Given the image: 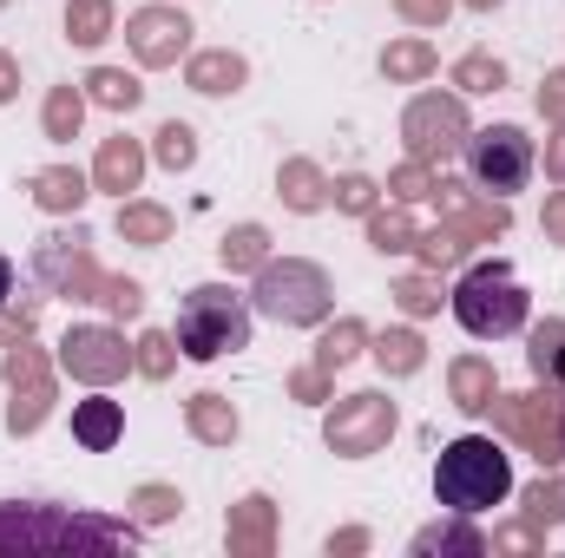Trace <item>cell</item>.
I'll use <instances>...</instances> for the list:
<instances>
[{"instance_id":"2e32d148","label":"cell","mask_w":565,"mask_h":558,"mask_svg":"<svg viewBox=\"0 0 565 558\" xmlns=\"http://www.w3.org/2000/svg\"><path fill=\"white\" fill-rule=\"evenodd\" d=\"M487 546H493V539H487L473 519H460V513H454L447 526H427V533H415V539H408V552H415V558H434V552H467V558H480Z\"/></svg>"},{"instance_id":"83f0119b","label":"cell","mask_w":565,"mask_h":558,"mask_svg":"<svg viewBox=\"0 0 565 558\" xmlns=\"http://www.w3.org/2000/svg\"><path fill=\"white\" fill-rule=\"evenodd\" d=\"M362 342H369V329H362L355 315H342V322L322 335V348H316V368H342V362H355V355H362Z\"/></svg>"},{"instance_id":"5b68a950","label":"cell","mask_w":565,"mask_h":558,"mask_svg":"<svg viewBox=\"0 0 565 558\" xmlns=\"http://www.w3.org/2000/svg\"><path fill=\"white\" fill-rule=\"evenodd\" d=\"M0 546H33V552H53V546H139V533L126 519H93V513H60V506H0Z\"/></svg>"},{"instance_id":"ab89813d","label":"cell","mask_w":565,"mask_h":558,"mask_svg":"<svg viewBox=\"0 0 565 558\" xmlns=\"http://www.w3.org/2000/svg\"><path fill=\"white\" fill-rule=\"evenodd\" d=\"M447 7H454V0H395V13H402V20H415V26H440V20H447Z\"/></svg>"},{"instance_id":"836d02e7","label":"cell","mask_w":565,"mask_h":558,"mask_svg":"<svg viewBox=\"0 0 565 558\" xmlns=\"http://www.w3.org/2000/svg\"><path fill=\"white\" fill-rule=\"evenodd\" d=\"M559 519H565V480H540V486L526 493V526L546 533V526H559Z\"/></svg>"},{"instance_id":"4316f807","label":"cell","mask_w":565,"mask_h":558,"mask_svg":"<svg viewBox=\"0 0 565 558\" xmlns=\"http://www.w3.org/2000/svg\"><path fill=\"white\" fill-rule=\"evenodd\" d=\"M217 257H224V270H257V264L270 257V237H264V224H237V230L217 244Z\"/></svg>"},{"instance_id":"bcb514c9","label":"cell","mask_w":565,"mask_h":558,"mask_svg":"<svg viewBox=\"0 0 565 558\" xmlns=\"http://www.w3.org/2000/svg\"><path fill=\"white\" fill-rule=\"evenodd\" d=\"M362 546H369V533H335L329 539V552H362Z\"/></svg>"},{"instance_id":"277c9868","label":"cell","mask_w":565,"mask_h":558,"mask_svg":"<svg viewBox=\"0 0 565 558\" xmlns=\"http://www.w3.org/2000/svg\"><path fill=\"white\" fill-rule=\"evenodd\" d=\"M250 309L282 322V329H316L335 309V282L309 257H264L257 264V289H250Z\"/></svg>"},{"instance_id":"ffe728a7","label":"cell","mask_w":565,"mask_h":558,"mask_svg":"<svg viewBox=\"0 0 565 558\" xmlns=\"http://www.w3.org/2000/svg\"><path fill=\"white\" fill-rule=\"evenodd\" d=\"M231 552H270V500L264 493H250L231 513Z\"/></svg>"},{"instance_id":"7bdbcfd3","label":"cell","mask_w":565,"mask_h":558,"mask_svg":"<svg viewBox=\"0 0 565 558\" xmlns=\"http://www.w3.org/2000/svg\"><path fill=\"white\" fill-rule=\"evenodd\" d=\"M289 388H296V395H302V401H322V368H302V375H296V382H289Z\"/></svg>"},{"instance_id":"d590c367","label":"cell","mask_w":565,"mask_h":558,"mask_svg":"<svg viewBox=\"0 0 565 558\" xmlns=\"http://www.w3.org/2000/svg\"><path fill=\"white\" fill-rule=\"evenodd\" d=\"M178 506H184V500H178L171 486H145L139 500H132V519H139V526H164Z\"/></svg>"},{"instance_id":"5bb4252c","label":"cell","mask_w":565,"mask_h":558,"mask_svg":"<svg viewBox=\"0 0 565 558\" xmlns=\"http://www.w3.org/2000/svg\"><path fill=\"white\" fill-rule=\"evenodd\" d=\"M526 368H533L540 388H553V395L565 388V322L559 315H546V322L526 335Z\"/></svg>"},{"instance_id":"f1b7e54d","label":"cell","mask_w":565,"mask_h":558,"mask_svg":"<svg viewBox=\"0 0 565 558\" xmlns=\"http://www.w3.org/2000/svg\"><path fill=\"white\" fill-rule=\"evenodd\" d=\"M434 66H440V60H434L427 40H395V46L382 53V73H388V79H427Z\"/></svg>"},{"instance_id":"d6a6232c","label":"cell","mask_w":565,"mask_h":558,"mask_svg":"<svg viewBox=\"0 0 565 558\" xmlns=\"http://www.w3.org/2000/svg\"><path fill=\"white\" fill-rule=\"evenodd\" d=\"M158 164H164V171H191V164H198V132L178 126V119L158 126Z\"/></svg>"},{"instance_id":"4dcf8cb0","label":"cell","mask_w":565,"mask_h":558,"mask_svg":"<svg viewBox=\"0 0 565 558\" xmlns=\"http://www.w3.org/2000/svg\"><path fill=\"white\" fill-rule=\"evenodd\" d=\"M454 86H460V93H500V86H507V66H500L493 53H467V60L454 66Z\"/></svg>"},{"instance_id":"ee69618b","label":"cell","mask_w":565,"mask_h":558,"mask_svg":"<svg viewBox=\"0 0 565 558\" xmlns=\"http://www.w3.org/2000/svg\"><path fill=\"white\" fill-rule=\"evenodd\" d=\"M13 93H20V66H13V60H7V53H0V106H7V99H13Z\"/></svg>"},{"instance_id":"f6af8a7d","label":"cell","mask_w":565,"mask_h":558,"mask_svg":"<svg viewBox=\"0 0 565 558\" xmlns=\"http://www.w3.org/2000/svg\"><path fill=\"white\" fill-rule=\"evenodd\" d=\"M546 237H565V191L546 204Z\"/></svg>"},{"instance_id":"816d5d0a","label":"cell","mask_w":565,"mask_h":558,"mask_svg":"<svg viewBox=\"0 0 565 558\" xmlns=\"http://www.w3.org/2000/svg\"><path fill=\"white\" fill-rule=\"evenodd\" d=\"M0 7H7V0H0Z\"/></svg>"},{"instance_id":"f546056e","label":"cell","mask_w":565,"mask_h":558,"mask_svg":"<svg viewBox=\"0 0 565 558\" xmlns=\"http://www.w3.org/2000/svg\"><path fill=\"white\" fill-rule=\"evenodd\" d=\"M369 244L382 257H402V250H415V224L402 211H369Z\"/></svg>"},{"instance_id":"f35d334b","label":"cell","mask_w":565,"mask_h":558,"mask_svg":"<svg viewBox=\"0 0 565 558\" xmlns=\"http://www.w3.org/2000/svg\"><path fill=\"white\" fill-rule=\"evenodd\" d=\"M388 191H395L402 204H415V197H427V191H434V178H427V164L415 158V164H402V171L388 178Z\"/></svg>"},{"instance_id":"d6986e66","label":"cell","mask_w":565,"mask_h":558,"mask_svg":"<svg viewBox=\"0 0 565 558\" xmlns=\"http://www.w3.org/2000/svg\"><path fill=\"white\" fill-rule=\"evenodd\" d=\"M184 420H191V433L211 440V447H231V440H237V408H231L224 395H198V401L184 408Z\"/></svg>"},{"instance_id":"7402d4cb","label":"cell","mask_w":565,"mask_h":558,"mask_svg":"<svg viewBox=\"0 0 565 558\" xmlns=\"http://www.w3.org/2000/svg\"><path fill=\"white\" fill-rule=\"evenodd\" d=\"M375 362H382V375H415L427 362V342L415 329H382L375 335Z\"/></svg>"},{"instance_id":"7a4b0ae2","label":"cell","mask_w":565,"mask_h":558,"mask_svg":"<svg viewBox=\"0 0 565 558\" xmlns=\"http://www.w3.org/2000/svg\"><path fill=\"white\" fill-rule=\"evenodd\" d=\"M454 315H460V329L467 335H480V342H507V335H520L526 329V315H533V296H526V282L513 277V264L507 257H480L467 277L454 282Z\"/></svg>"},{"instance_id":"681fc988","label":"cell","mask_w":565,"mask_h":558,"mask_svg":"<svg viewBox=\"0 0 565 558\" xmlns=\"http://www.w3.org/2000/svg\"><path fill=\"white\" fill-rule=\"evenodd\" d=\"M467 7H480V13H487V7H500V0H467Z\"/></svg>"},{"instance_id":"e575fe53","label":"cell","mask_w":565,"mask_h":558,"mask_svg":"<svg viewBox=\"0 0 565 558\" xmlns=\"http://www.w3.org/2000/svg\"><path fill=\"white\" fill-rule=\"evenodd\" d=\"M171 355H178V335H158V329H151V335L139 342V355H132V362H139L151 382H164V375H171Z\"/></svg>"},{"instance_id":"8d00e7d4","label":"cell","mask_w":565,"mask_h":558,"mask_svg":"<svg viewBox=\"0 0 565 558\" xmlns=\"http://www.w3.org/2000/svg\"><path fill=\"white\" fill-rule=\"evenodd\" d=\"M395 302H402L408 315H434V309H440V282L434 277H408L402 289H395Z\"/></svg>"},{"instance_id":"d4e9b609","label":"cell","mask_w":565,"mask_h":558,"mask_svg":"<svg viewBox=\"0 0 565 558\" xmlns=\"http://www.w3.org/2000/svg\"><path fill=\"white\" fill-rule=\"evenodd\" d=\"M119 237L126 244H164L171 237V211L164 204H119Z\"/></svg>"},{"instance_id":"484cf974","label":"cell","mask_w":565,"mask_h":558,"mask_svg":"<svg viewBox=\"0 0 565 558\" xmlns=\"http://www.w3.org/2000/svg\"><path fill=\"white\" fill-rule=\"evenodd\" d=\"M113 33V0H73L66 7V40L73 46H99Z\"/></svg>"},{"instance_id":"f907efd6","label":"cell","mask_w":565,"mask_h":558,"mask_svg":"<svg viewBox=\"0 0 565 558\" xmlns=\"http://www.w3.org/2000/svg\"><path fill=\"white\" fill-rule=\"evenodd\" d=\"M559 440H565V408H559Z\"/></svg>"},{"instance_id":"c3c4849f","label":"cell","mask_w":565,"mask_h":558,"mask_svg":"<svg viewBox=\"0 0 565 558\" xmlns=\"http://www.w3.org/2000/svg\"><path fill=\"white\" fill-rule=\"evenodd\" d=\"M7 296H13V264L0 257V302H7Z\"/></svg>"},{"instance_id":"74e56055","label":"cell","mask_w":565,"mask_h":558,"mask_svg":"<svg viewBox=\"0 0 565 558\" xmlns=\"http://www.w3.org/2000/svg\"><path fill=\"white\" fill-rule=\"evenodd\" d=\"M99 302H106L113 315H139V309H145V289L132 277H106V296H99Z\"/></svg>"},{"instance_id":"ba28073f","label":"cell","mask_w":565,"mask_h":558,"mask_svg":"<svg viewBox=\"0 0 565 558\" xmlns=\"http://www.w3.org/2000/svg\"><path fill=\"white\" fill-rule=\"evenodd\" d=\"M467 106L454 99V93H422L408 112H402V139H408V151L422 158V164H434V158H454L460 144H467Z\"/></svg>"},{"instance_id":"603a6c76","label":"cell","mask_w":565,"mask_h":558,"mask_svg":"<svg viewBox=\"0 0 565 558\" xmlns=\"http://www.w3.org/2000/svg\"><path fill=\"white\" fill-rule=\"evenodd\" d=\"M322 197H329L322 171H316L309 158H289V164H282V204H289V211H322Z\"/></svg>"},{"instance_id":"b9f144b4","label":"cell","mask_w":565,"mask_h":558,"mask_svg":"<svg viewBox=\"0 0 565 558\" xmlns=\"http://www.w3.org/2000/svg\"><path fill=\"white\" fill-rule=\"evenodd\" d=\"M540 112H546V119H565V66L559 73H546V86H540Z\"/></svg>"},{"instance_id":"60d3db41","label":"cell","mask_w":565,"mask_h":558,"mask_svg":"<svg viewBox=\"0 0 565 558\" xmlns=\"http://www.w3.org/2000/svg\"><path fill=\"white\" fill-rule=\"evenodd\" d=\"M335 204H342V211H375V184H369V178H342V184H335Z\"/></svg>"},{"instance_id":"3957f363","label":"cell","mask_w":565,"mask_h":558,"mask_svg":"<svg viewBox=\"0 0 565 558\" xmlns=\"http://www.w3.org/2000/svg\"><path fill=\"white\" fill-rule=\"evenodd\" d=\"M250 296H237L231 282H198L178 302V348L191 362H224L237 348H250Z\"/></svg>"},{"instance_id":"52a82bcc","label":"cell","mask_w":565,"mask_h":558,"mask_svg":"<svg viewBox=\"0 0 565 558\" xmlns=\"http://www.w3.org/2000/svg\"><path fill=\"white\" fill-rule=\"evenodd\" d=\"M388 433H395V401H388V395H349V401H335L329 420H322V440H329V453H342V460L382 453Z\"/></svg>"},{"instance_id":"30bf717a","label":"cell","mask_w":565,"mask_h":558,"mask_svg":"<svg viewBox=\"0 0 565 558\" xmlns=\"http://www.w3.org/2000/svg\"><path fill=\"white\" fill-rule=\"evenodd\" d=\"M126 40H132L139 66H178L184 46H191V20H184L178 7H139V13L126 20Z\"/></svg>"},{"instance_id":"4fadbf2b","label":"cell","mask_w":565,"mask_h":558,"mask_svg":"<svg viewBox=\"0 0 565 558\" xmlns=\"http://www.w3.org/2000/svg\"><path fill=\"white\" fill-rule=\"evenodd\" d=\"M119 433H126V408H119V401L93 395V401H79V408H73V440H79L86 453H113V447H119Z\"/></svg>"},{"instance_id":"ac0fdd59","label":"cell","mask_w":565,"mask_h":558,"mask_svg":"<svg viewBox=\"0 0 565 558\" xmlns=\"http://www.w3.org/2000/svg\"><path fill=\"white\" fill-rule=\"evenodd\" d=\"M454 408L460 415H487L493 408V395H500V375H493V362H480V355H467V362H454Z\"/></svg>"},{"instance_id":"cb8c5ba5","label":"cell","mask_w":565,"mask_h":558,"mask_svg":"<svg viewBox=\"0 0 565 558\" xmlns=\"http://www.w3.org/2000/svg\"><path fill=\"white\" fill-rule=\"evenodd\" d=\"M33 197H40L46 211H79V204H86V178L66 171V164H53V171L33 178Z\"/></svg>"},{"instance_id":"e0dca14e","label":"cell","mask_w":565,"mask_h":558,"mask_svg":"<svg viewBox=\"0 0 565 558\" xmlns=\"http://www.w3.org/2000/svg\"><path fill=\"white\" fill-rule=\"evenodd\" d=\"M139 178H145V151H139V139H106L99 164H93V184L126 197V191H139Z\"/></svg>"},{"instance_id":"8fae6325","label":"cell","mask_w":565,"mask_h":558,"mask_svg":"<svg viewBox=\"0 0 565 558\" xmlns=\"http://www.w3.org/2000/svg\"><path fill=\"white\" fill-rule=\"evenodd\" d=\"M7 382H13V408H7V427H13V433H33V427L46 420V401H53L40 355H33V348H13V355H7Z\"/></svg>"},{"instance_id":"7c38bea8","label":"cell","mask_w":565,"mask_h":558,"mask_svg":"<svg viewBox=\"0 0 565 558\" xmlns=\"http://www.w3.org/2000/svg\"><path fill=\"white\" fill-rule=\"evenodd\" d=\"M493 408H500V420L540 453V460H553V453H565V440H559V408H553V388L546 395H526V401H500L493 395Z\"/></svg>"},{"instance_id":"44dd1931","label":"cell","mask_w":565,"mask_h":558,"mask_svg":"<svg viewBox=\"0 0 565 558\" xmlns=\"http://www.w3.org/2000/svg\"><path fill=\"white\" fill-rule=\"evenodd\" d=\"M86 99H93V106H106V112H132V106L145 99V86L126 73V66H99V73L86 79Z\"/></svg>"},{"instance_id":"1f68e13d","label":"cell","mask_w":565,"mask_h":558,"mask_svg":"<svg viewBox=\"0 0 565 558\" xmlns=\"http://www.w3.org/2000/svg\"><path fill=\"white\" fill-rule=\"evenodd\" d=\"M79 119H86V93L60 86V93L46 99V139H73V132H79Z\"/></svg>"},{"instance_id":"9a60e30c","label":"cell","mask_w":565,"mask_h":558,"mask_svg":"<svg viewBox=\"0 0 565 558\" xmlns=\"http://www.w3.org/2000/svg\"><path fill=\"white\" fill-rule=\"evenodd\" d=\"M244 60L231 53V46H217V53H191V66H184V79H191V93H204V99H224V93H237L244 86Z\"/></svg>"},{"instance_id":"9c48e42d","label":"cell","mask_w":565,"mask_h":558,"mask_svg":"<svg viewBox=\"0 0 565 558\" xmlns=\"http://www.w3.org/2000/svg\"><path fill=\"white\" fill-rule=\"evenodd\" d=\"M60 362H66L79 382L106 388V382H119V375L132 368V348H126L113 329H66V342H60Z\"/></svg>"},{"instance_id":"6da1fadb","label":"cell","mask_w":565,"mask_h":558,"mask_svg":"<svg viewBox=\"0 0 565 558\" xmlns=\"http://www.w3.org/2000/svg\"><path fill=\"white\" fill-rule=\"evenodd\" d=\"M507 493H513V453H507L500 440L460 433V440L440 447V460H434V500H440L447 513L480 519V513L507 506Z\"/></svg>"},{"instance_id":"7dc6e473","label":"cell","mask_w":565,"mask_h":558,"mask_svg":"<svg viewBox=\"0 0 565 558\" xmlns=\"http://www.w3.org/2000/svg\"><path fill=\"white\" fill-rule=\"evenodd\" d=\"M546 171H553V178H565V132H559V144L546 151Z\"/></svg>"},{"instance_id":"8992f818","label":"cell","mask_w":565,"mask_h":558,"mask_svg":"<svg viewBox=\"0 0 565 558\" xmlns=\"http://www.w3.org/2000/svg\"><path fill=\"white\" fill-rule=\"evenodd\" d=\"M460 158H467L473 191H487V197L526 191V178H533V164H540V158H533V139H526L520 126H480V132H467Z\"/></svg>"}]
</instances>
